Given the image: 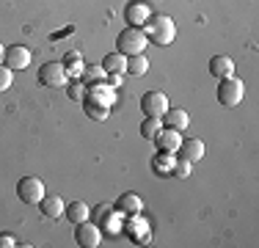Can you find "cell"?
<instances>
[{"label": "cell", "mask_w": 259, "mask_h": 248, "mask_svg": "<svg viewBox=\"0 0 259 248\" xmlns=\"http://www.w3.org/2000/svg\"><path fill=\"white\" fill-rule=\"evenodd\" d=\"M160 121H163L168 130H177V133H185V130L190 127V116H188L185 108H168L163 116H160Z\"/></svg>", "instance_id": "11"}, {"label": "cell", "mask_w": 259, "mask_h": 248, "mask_svg": "<svg viewBox=\"0 0 259 248\" xmlns=\"http://www.w3.org/2000/svg\"><path fill=\"white\" fill-rule=\"evenodd\" d=\"M64 215H66V221L80 223V221H89L91 218V210H89V204H85V201H72V204H66Z\"/></svg>", "instance_id": "18"}, {"label": "cell", "mask_w": 259, "mask_h": 248, "mask_svg": "<svg viewBox=\"0 0 259 248\" xmlns=\"http://www.w3.org/2000/svg\"><path fill=\"white\" fill-rule=\"evenodd\" d=\"M85 91H89V86H85L83 80H69V83H66V94L75 99V102H83Z\"/></svg>", "instance_id": "24"}, {"label": "cell", "mask_w": 259, "mask_h": 248, "mask_svg": "<svg viewBox=\"0 0 259 248\" xmlns=\"http://www.w3.org/2000/svg\"><path fill=\"white\" fill-rule=\"evenodd\" d=\"M144 33H146L149 42H155V45H160V47H168L171 42L177 39V22L171 20L168 14H155V20L146 22Z\"/></svg>", "instance_id": "1"}, {"label": "cell", "mask_w": 259, "mask_h": 248, "mask_svg": "<svg viewBox=\"0 0 259 248\" xmlns=\"http://www.w3.org/2000/svg\"><path fill=\"white\" fill-rule=\"evenodd\" d=\"M11 83H14V72H11L9 66H0V94H3V91H9Z\"/></svg>", "instance_id": "27"}, {"label": "cell", "mask_w": 259, "mask_h": 248, "mask_svg": "<svg viewBox=\"0 0 259 248\" xmlns=\"http://www.w3.org/2000/svg\"><path fill=\"white\" fill-rule=\"evenodd\" d=\"M146 33L141 28H133V25H127L124 30H121L119 36H116V50H119L121 55H138L146 50Z\"/></svg>", "instance_id": "2"}, {"label": "cell", "mask_w": 259, "mask_h": 248, "mask_svg": "<svg viewBox=\"0 0 259 248\" xmlns=\"http://www.w3.org/2000/svg\"><path fill=\"white\" fill-rule=\"evenodd\" d=\"M163 130V121L157 119V116H146L144 121H141V135H144L146 141H155V135Z\"/></svg>", "instance_id": "21"}, {"label": "cell", "mask_w": 259, "mask_h": 248, "mask_svg": "<svg viewBox=\"0 0 259 248\" xmlns=\"http://www.w3.org/2000/svg\"><path fill=\"white\" fill-rule=\"evenodd\" d=\"M39 83L45 86V89H64V86L69 83V72H66L64 64L50 61V64H45L39 69Z\"/></svg>", "instance_id": "4"}, {"label": "cell", "mask_w": 259, "mask_h": 248, "mask_svg": "<svg viewBox=\"0 0 259 248\" xmlns=\"http://www.w3.org/2000/svg\"><path fill=\"white\" fill-rule=\"evenodd\" d=\"M75 243L80 248H97L102 243V229L94 221H80L75 223Z\"/></svg>", "instance_id": "5"}, {"label": "cell", "mask_w": 259, "mask_h": 248, "mask_svg": "<svg viewBox=\"0 0 259 248\" xmlns=\"http://www.w3.org/2000/svg\"><path fill=\"white\" fill-rule=\"evenodd\" d=\"M3 66H9L11 72L28 69V66H30V50H28L25 45H11V47H6Z\"/></svg>", "instance_id": "7"}, {"label": "cell", "mask_w": 259, "mask_h": 248, "mask_svg": "<svg viewBox=\"0 0 259 248\" xmlns=\"http://www.w3.org/2000/svg\"><path fill=\"white\" fill-rule=\"evenodd\" d=\"M124 232L130 234L133 240H138L141 245H146L149 243V221L146 218H141V213L138 215H124Z\"/></svg>", "instance_id": "10"}, {"label": "cell", "mask_w": 259, "mask_h": 248, "mask_svg": "<svg viewBox=\"0 0 259 248\" xmlns=\"http://www.w3.org/2000/svg\"><path fill=\"white\" fill-rule=\"evenodd\" d=\"M83 80H89V83H100V80H105V69L102 66H83Z\"/></svg>", "instance_id": "26"}, {"label": "cell", "mask_w": 259, "mask_h": 248, "mask_svg": "<svg viewBox=\"0 0 259 248\" xmlns=\"http://www.w3.org/2000/svg\"><path fill=\"white\" fill-rule=\"evenodd\" d=\"M105 77H108V86L119 89V86H121V77H124V74H105Z\"/></svg>", "instance_id": "29"}, {"label": "cell", "mask_w": 259, "mask_h": 248, "mask_svg": "<svg viewBox=\"0 0 259 248\" xmlns=\"http://www.w3.org/2000/svg\"><path fill=\"white\" fill-rule=\"evenodd\" d=\"M85 116H91L94 121H105V119L110 116V108H108V105H100V102H94V99L85 97Z\"/></svg>", "instance_id": "20"}, {"label": "cell", "mask_w": 259, "mask_h": 248, "mask_svg": "<svg viewBox=\"0 0 259 248\" xmlns=\"http://www.w3.org/2000/svg\"><path fill=\"white\" fill-rule=\"evenodd\" d=\"M116 210H119L121 215H138L141 210H144V201H141L138 193H124L116 201Z\"/></svg>", "instance_id": "17"}, {"label": "cell", "mask_w": 259, "mask_h": 248, "mask_svg": "<svg viewBox=\"0 0 259 248\" xmlns=\"http://www.w3.org/2000/svg\"><path fill=\"white\" fill-rule=\"evenodd\" d=\"M39 210H41V215H45L47 221H58L61 215H64L66 204H64V198H61V196H45L39 201Z\"/></svg>", "instance_id": "15"}, {"label": "cell", "mask_w": 259, "mask_h": 248, "mask_svg": "<svg viewBox=\"0 0 259 248\" xmlns=\"http://www.w3.org/2000/svg\"><path fill=\"white\" fill-rule=\"evenodd\" d=\"M141 110H144V116H163L165 110H168V97L163 94V91H146L144 97H141Z\"/></svg>", "instance_id": "8"}, {"label": "cell", "mask_w": 259, "mask_h": 248, "mask_svg": "<svg viewBox=\"0 0 259 248\" xmlns=\"http://www.w3.org/2000/svg\"><path fill=\"white\" fill-rule=\"evenodd\" d=\"M243 97H245L243 80H237L234 74H232V77L221 80V86H218V102L224 105V108H237V105L243 102Z\"/></svg>", "instance_id": "3"}, {"label": "cell", "mask_w": 259, "mask_h": 248, "mask_svg": "<svg viewBox=\"0 0 259 248\" xmlns=\"http://www.w3.org/2000/svg\"><path fill=\"white\" fill-rule=\"evenodd\" d=\"M174 157H177V154L160 152V154H157V160L152 163V169H155L157 174H163V177H171V166H174Z\"/></svg>", "instance_id": "23"}, {"label": "cell", "mask_w": 259, "mask_h": 248, "mask_svg": "<svg viewBox=\"0 0 259 248\" xmlns=\"http://www.w3.org/2000/svg\"><path fill=\"white\" fill-rule=\"evenodd\" d=\"M14 245H17V237H14V234H9V232L0 234V248H14Z\"/></svg>", "instance_id": "28"}, {"label": "cell", "mask_w": 259, "mask_h": 248, "mask_svg": "<svg viewBox=\"0 0 259 248\" xmlns=\"http://www.w3.org/2000/svg\"><path fill=\"white\" fill-rule=\"evenodd\" d=\"M209 74L215 80H224V77H232L234 74V61L229 55H212L209 58Z\"/></svg>", "instance_id": "14"}, {"label": "cell", "mask_w": 259, "mask_h": 248, "mask_svg": "<svg viewBox=\"0 0 259 248\" xmlns=\"http://www.w3.org/2000/svg\"><path fill=\"white\" fill-rule=\"evenodd\" d=\"M182 144V133H177V130H168L163 127L160 133L155 135V146L160 152H168V154H177V149Z\"/></svg>", "instance_id": "12"}, {"label": "cell", "mask_w": 259, "mask_h": 248, "mask_svg": "<svg viewBox=\"0 0 259 248\" xmlns=\"http://www.w3.org/2000/svg\"><path fill=\"white\" fill-rule=\"evenodd\" d=\"M177 157L188 160V163H199L204 157V144L199 138H182L180 149H177Z\"/></svg>", "instance_id": "13"}, {"label": "cell", "mask_w": 259, "mask_h": 248, "mask_svg": "<svg viewBox=\"0 0 259 248\" xmlns=\"http://www.w3.org/2000/svg\"><path fill=\"white\" fill-rule=\"evenodd\" d=\"M146 72H149V61H146L144 53L127 55V72H124V74H133V77H144Z\"/></svg>", "instance_id": "19"}, {"label": "cell", "mask_w": 259, "mask_h": 248, "mask_svg": "<svg viewBox=\"0 0 259 248\" xmlns=\"http://www.w3.org/2000/svg\"><path fill=\"white\" fill-rule=\"evenodd\" d=\"M102 69H105V74H124L127 72V55H121L119 50L108 53L102 58Z\"/></svg>", "instance_id": "16"}, {"label": "cell", "mask_w": 259, "mask_h": 248, "mask_svg": "<svg viewBox=\"0 0 259 248\" xmlns=\"http://www.w3.org/2000/svg\"><path fill=\"white\" fill-rule=\"evenodd\" d=\"M17 196L22 198L25 204H39L41 198H45V182H41L39 177H22L20 182H17Z\"/></svg>", "instance_id": "6"}, {"label": "cell", "mask_w": 259, "mask_h": 248, "mask_svg": "<svg viewBox=\"0 0 259 248\" xmlns=\"http://www.w3.org/2000/svg\"><path fill=\"white\" fill-rule=\"evenodd\" d=\"M190 166L193 163H188V160H182V157H174V166H171V177H190Z\"/></svg>", "instance_id": "25"}, {"label": "cell", "mask_w": 259, "mask_h": 248, "mask_svg": "<svg viewBox=\"0 0 259 248\" xmlns=\"http://www.w3.org/2000/svg\"><path fill=\"white\" fill-rule=\"evenodd\" d=\"M64 66H66V72H69V77H77V74H83V58H80V53H66V58H64Z\"/></svg>", "instance_id": "22"}, {"label": "cell", "mask_w": 259, "mask_h": 248, "mask_svg": "<svg viewBox=\"0 0 259 248\" xmlns=\"http://www.w3.org/2000/svg\"><path fill=\"white\" fill-rule=\"evenodd\" d=\"M3 55H6V47L0 45V64H3Z\"/></svg>", "instance_id": "30"}, {"label": "cell", "mask_w": 259, "mask_h": 248, "mask_svg": "<svg viewBox=\"0 0 259 248\" xmlns=\"http://www.w3.org/2000/svg\"><path fill=\"white\" fill-rule=\"evenodd\" d=\"M124 20L133 25V28H141V25H146L152 20V9L146 0H133V3H127L124 9Z\"/></svg>", "instance_id": "9"}]
</instances>
